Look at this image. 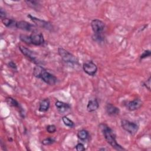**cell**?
Here are the masks:
<instances>
[{"mask_svg":"<svg viewBox=\"0 0 151 151\" xmlns=\"http://www.w3.org/2000/svg\"><path fill=\"white\" fill-rule=\"evenodd\" d=\"M62 120H63L64 124L65 126H68V127H73L74 126V122H73L71 120H70L69 118H68L67 117H66V116L63 117Z\"/></svg>","mask_w":151,"mask_h":151,"instance_id":"19","label":"cell"},{"mask_svg":"<svg viewBox=\"0 0 151 151\" xmlns=\"http://www.w3.org/2000/svg\"><path fill=\"white\" fill-rule=\"evenodd\" d=\"M77 137L81 140H84L86 139H87L88 137V132L84 130H81L80 131H78V132L77 133Z\"/></svg>","mask_w":151,"mask_h":151,"instance_id":"16","label":"cell"},{"mask_svg":"<svg viewBox=\"0 0 151 151\" xmlns=\"http://www.w3.org/2000/svg\"><path fill=\"white\" fill-rule=\"evenodd\" d=\"M142 105V101L139 99H135L127 103V107L130 111H134L139 109Z\"/></svg>","mask_w":151,"mask_h":151,"instance_id":"10","label":"cell"},{"mask_svg":"<svg viewBox=\"0 0 151 151\" xmlns=\"http://www.w3.org/2000/svg\"><path fill=\"white\" fill-rule=\"evenodd\" d=\"M83 68L86 73L91 76H94L97 71V67L96 64L92 61H88L84 63Z\"/></svg>","mask_w":151,"mask_h":151,"instance_id":"5","label":"cell"},{"mask_svg":"<svg viewBox=\"0 0 151 151\" xmlns=\"http://www.w3.org/2000/svg\"><path fill=\"white\" fill-rule=\"evenodd\" d=\"M121 126L125 131L131 134H134L139 129V126L136 123L127 120H122Z\"/></svg>","mask_w":151,"mask_h":151,"instance_id":"4","label":"cell"},{"mask_svg":"<svg viewBox=\"0 0 151 151\" xmlns=\"http://www.w3.org/2000/svg\"><path fill=\"white\" fill-rule=\"evenodd\" d=\"M33 75L37 78H41L45 83L51 86L54 85L57 81V78L53 74L48 72L45 68L40 65H37L34 67Z\"/></svg>","mask_w":151,"mask_h":151,"instance_id":"2","label":"cell"},{"mask_svg":"<svg viewBox=\"0 0 151 151\" xmlns=\"http://www.w3.org/2000/svg\"><path fill=\"white\" fill-rule=\"evenodd\" d=\"M19 48L21 52L25 56H26L27 58H28L30 60H31L34 63H36V64L38 63L36 55L32 51H31L29 49H28L25 47H23V46H19Z\"/></svg>","mask_w":151,"mask_h":151,"instance_id":"9","label":"cell"},{"mask_svg":"<svg viewBox=\"0 0 151 151\" xmlns=\"http://www.w3.org/2000/svg\"><path fill=\"white\" fill-rule=\"evenodd\" d=\"M55 142V140L53 138L51 137H48L46 138L45 139H44L42 141V145H45V146H48V145H50L52 143H54Z\"/></svg>","mask_w":151,"mask_h":151,"instance_id":"21","label":"cell"},{"mask_svg":"<svg viewBox=\"0 0 151 151\" xmlns=\"http://www.w3.org/2000/svg\"><path fill=\"white\" fill-rule=\"evenodd\" d=\"M91 27L94 34H101L104 28V23L97 19H93L91 22Z\"/></svg>","mask_w":151,"mask_h":151,"instance_id":"8","label":"cell"},{"mask_svg":"<svg viewBox=\"0 0 151 151\" xmlns=\"http://www.w3.org/2000/svg\"><path fill=\"white\" fill-rule=\"evenodd\" d=\"M150 54H151V53H150V51L149 50H146L141 55L140 59H143V58H146L147 57H149L150 55Z\"/></svg>","mask_w":151,"mask_h":151,"instance_id":"25","label":"cell"},{"mask_svg":"<svg viewBox=\"0 0 151 151\" xmlns=\"http://www.w3.org/2000/svg\"><path fill=\"white\" fill-rule=\"evenodd\" d=\"M47 131L50 133H53L56 131V127L55 125H48L47 127Z\"/></svg>","mask_w":151,"mask_h":151,"instance_id":"23","label":"cell"},{"mask_svg":"<svg viewBox=\"0 0 151 151\" xmlns=\"http://www.w3.org/2000/svg\"><path fill=\"white\" fill-rule=\"evenodd\" d=\"M5 17H6L5 11L2 8H1V9H0V17H1V19L2 20V19L5 18Z\"/></svg>","mask_w":151,"mask_h":151,"instance_id":"27","label":"cell"},{"mask_svg":"<svg viewBox=\"0 0 151 151\" xmlns=\"http://www.w3.org/2000/svg\"><path fill=\"white\" fill-rule=\"evenodd\" d=\"M2 23L4 24V25L7 27H12L13 25H16V22L15 21L11 19H9V18H5L4 19L2 20Z\"/></svg>","mask_w":151,"mask_h":151,"instance_id":"17","label":"cell"},{"mask_svg":"<svg viewBox=\"0 0 151 151\" xmlns=\"http://www.w3.org/2000/svg\"><path fill=\"white\" fill-rule=\"evenodd\" d=\"M28 17H29L34 23H35L37 26L40 27L45 28L48 30H51L52 29V26L49 22H47L42 19H40L35 17H32L31 15H28Z\"/></svg>","mask_w":151,"mask_h":151,"instance_id":"6","label":"cell"},{"mask_svg":"<svg viewBox=\"0 0 151 151\" xmlns=\"http://www.w3.org/2000/svg\"><path fill=\"white\" fill-rule=\"evenodd\" d=\"M76 149L77 151H83L85 150V147L83 145V144L79 143L76 146Z\"/></svg>","mask_w":151,"mask_h":151,"instance_id":"26","label":"cell"},{"mask_svg":"<svg viewBox=\"0 0 151 151\" xmlns=\"http://www.w3.org/2000/svg\"><path fill=\"white\" fill-rule=\"evenodd\" d=\"M58 52L64 61L71 64H76L78 63V60L76 57L63 48H59L58 49Z\"/></svg>","mask_w":151,"mask_h":151,"instance_id":"3","label":"cell"},{"mask_svg":"<svg viewBox=\"0 0 151 151\" xmlns=\"http://www.w3.org/2000/svg\"><path fill=\"white\" fill-rule=\"evenodd\" d=\"M6 100L7 103L11 106H13V107H19L18 102L16 100L14 99L12 97L6 98Z\"/></svg>","mask_w":151,"mask_h":151,"instance_id":"18","label":"cell"},{"mask_svg":"<svg viewBox=\"0 0 151 151\" xmlns=\"http://www.w3.org/2000/svg\"><path fill=\"white\" fill-rule=\"evenodd\" d=\"M25 2L28 4V5L34 8H35L36 6H38L39 5L38 2L35 1H25Z\"/></svg>","mask_w":151,"mask_h":151,"instance_id":"22","label":"cell"},{"mask_svg":"<svg viewBox=\"0 0 151 151\" xmlns=\"http://www.w3.org/2000/svg\"><path fill=\"white\" fill-rule=\"evenodd\" d=\"M20 40L23 41L24 42L27 44H31V41H30V37L29 35H27L24 34H21L19 36Z\"/></svg>","mask_w":151,"mask_h":151,"instance_id":"20","label":"cell"},{"mask_svg":"<svg viewBox=\"0 0 151 151\" xmlns=\"http://www.w3.org/2000/svg\"><path fill=\"white\" fill-rule=\"evenodd\" d=\"M106 111L109 116H116L119 114L120 110L119 108L111 103H108L106 106Z\"/></svg>","mask_w":151,"mask_h":151,"instance_id":"12","label":"cell"},{"mask_svg":"<svg viewBox=\"0 0 151 151\" xmlns=\"http://www.w3.org/2000/svg\"><path fill=\"white\" fill-rule=\"evenodd\" d=\"M150 79H151V78H150V77H149V78L146 81H145L143 84V86H144L149 90H150Z\"/></svg>","mask_w":151,"mask_h":151,"instance_id":"24","label":"cell"},{"mask_svg":"<svg viewBox=\"0 0 151 151\" xmlns=\"http://www.w3.org/2000/svg\"><path fill=\"white\" fill-rule=\"evenodd\" d=\"M55 105L58 111L61 113L66 112L70 108V106L68 103H65L60 101H57L55 103Z\"/></svg>","mask_w":151,"mask_h":151,"instance_id":"13","label":"cell"},{"mask_svg":"<svg viewBox=\"0 0 151 151\" xmlns=\"http://www.w3.org/2000/svg\"><path fill=\"white\" fill-rule=\"evenodd\" d=\"M99 107V104L96 99L90 100L88 101L87 105V110L88 112H93L96 111Z\"/></svg>","mask_w":151,"mask_h":151,"instance_id":"14","label":"cell"},{"mask_svg":"<svg viewBox=\"0 0 151 151\" xmlns=\"http://www.w3.org/2000/svg\"><path fill=\"white\" fill-rule=\"evenodd\" d=\"M15 27L18 29L25 30V31H31L33 29L34 25L30 23L25 21H19L16 22Z\"/></svg>","mask_w":151,"mask_h":151,"instance_id":"11","label":"cell"},{"mask_svg":"<svg viewBox=\"0 0 151 151\" xmlns=\"http://www.w3.org/2000/svg\"><path fill=\"white\" fill-rule=\"evenodd\" d=\"M100 127L101 129L102 133L107 141V142L111 145L112 147L115 149L117 150H124L116 141V136L113 131V130L109 127L108 126L104 124H101Z\"/></svg>","mask_w":151,"mask_h":151,"instance_id":"1","label":"cell"},{"mask_svg":"<svg viewBox=\"0 0 151 151\" xmlns=\"http://www.w3.org/2000/svg\"><path fill=\"white\" fill-rule=\"evenodd\" d=\"M8 66L11 68H12V69H14V70H17V65L13 62V61H10L9 63H8Z\"/></svg>","mask_w":151,"mask_h":151,"instance_id":"28","label":"cell"},{"mask_svg":"<svg viewBox=\"0 0 151 151\" xmlns=\"http://www.w3.org/2000/svg\"><path fill=\"white\" fill-rule=\"evenodd\" d=\"M50 105V102L48 99H45L41 101L40 103V106H39V111L41 112H45L47 111Z\"/></svg>","mask_w":151,"mask_h":151,"instance_id":"15","label":"cell"},{"mask_svg":"<svg viewBox=\"0 0 151 151\" xmlns=\"http://www.w3.org/2000/svg\"><path fill=\"white\" fill-rule=\"evenodd\" d=\"M31 44L35 45H41L44 42V39L42 34L41 32L34 31L30 35Z\"/></svg>","mask_w":151,"mask_h":151,"instance_id":"7","label":"cell"}]
</instances>
